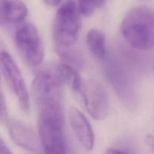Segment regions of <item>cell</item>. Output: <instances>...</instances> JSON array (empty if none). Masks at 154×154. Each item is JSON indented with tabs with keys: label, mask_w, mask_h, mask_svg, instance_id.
<instances>
[{
	"label": "cell",
	"mask_w": 154,
	"mask_h": 154,
	"mask_svg": "<svg viewBox=\"0 0 154 154\" xmlns=\"http://www.w3.org/2000/svg\"><path fill=\"white\" fill-rule=\"evenodd\" d=\"M62 83L56 69H43L36 74L31 91L39 118L63 123Z\"/></svg>",
	"instance_id": "1"
},
{
	"label": "cell",
	"mask_w": 154,
	"mask_h": 154,
	"mask_svg": "<svg viewBox=\"0 0 154 154\" xmlns=\"http://www.w3.org/2000/svg\"><path fill=\"white\" fill-rule=\"evenodd\" d=\"M121 32L132 48L139 51L154 48V11L140 6L131 9L121 23Z\"/></svg>",
	"instance_id": "2"
},
{
	"label": "cell",
	"mask_w": 154,
	"mask_h": 154,
	"mask_svg": "<svg viewBox=\"0 0 154 154\" xmlns=\"http://www.w3.org/2000/svg\"><path fill=\"white\" fill-rule=\"evenodd\" d=\"M81 15L78 4L73 0H68L57 9L52 26L53 38L57 46L69 48L77 42Z\"/></svg>",
	"instance_id": "3"
},
{
	"label": "cell",
	"mask_w": 154,
	"mask_h": 154,
	"mask_svg": "<svg viewBox=\"0 0 154 154\" xmlns=\"http://www.w3.org/2000/svg\"><path fill=\"white\" fill-rule=\"evenodd\" d=\"M15 42L30 66L36 67L42 63L45 50L39 32L33 24L27 23L21 26L15 32Z\"/></svg>",
	"instance_id": "4"
},
{
	"label": "cell",
	"mask_w": 154,
	"mask_h": 154,
	"mask_svg": "<svg viewBox=\"0 0 154 154\" xmlns=\"http://www.w3.org/2000/svg\"><path fill=\"white\" fill-rule=\"evenodd\" d=\"M79 93L83 105L92 118L101 120L109 113V99L102 84L94 79L82 81Z\"/></svg>",
	"instance_id": "5"
},
{
	"label": "cell",
	"mask_w": 154,
	"mask_h": 154,
	"mask_svg": "<svg viewBox=\"0 0 154 154\" xmlns=\"http://www.w3.org/2000/svg\"><path fill=\"white\" fill-rule=\"evenodd\" d=\"M0 69L8 85L18 99L24 112L30 111V102L28 90L19 67L7 51H0Z\"/></svg>",
	"instance_id": "6"
},
{
	"label": "cell",
	"mask_w": 154,
	"mask_h": 154,
	"mask_svg": "<svg viewBox=\"0 0 154 154\" xmlns=\"http://www.w3.org/2000/svg\"><path fill=\"white\" fill-rule=\"evenodd\" d=\"M38 132L45 153L62 154L66 152L63 122L39 118Z\"/></svg>",
	"instance_id": "7"
},
{
	"label": "cell",
	"mask_w": 154,
	"mask_h": 154,
	"mask_svg": "<svg viewBox=\"0 0 154 154\" xmlns=\"http://www.w3.org/2000/svg\"><path fill=\"white\" fill-rule=\"evenodd\" d=\"M69 124L79 142L87 150L95 145V134L88 120L79 109L71 107L68 112Z\"/></svg>",
	"instance_id": "8"
},
{
	"label": "cell",
	"mask_w": 154,
	"mask_h": 154,
	"mask_svg": "<svg viewBox=\"0 0 154 154\" xmlns=\"http://www.w3.org/2000/svg\"><path fill=\"white\" fill-rule=\"evenodd\" d=\"M11 138L21 148L29 151L38 152L41 148L40 141L36 132L22 122L12 120L8 123Z\"/></svg>",
	"instance_id": "9"
},
{
	"label": "cell",
	"mask_w": 154,
	"mask_h": 154,
	"mask_svg": "<svg viewBox=\"0 0 154 154\" xmlns=\"http://www.w3.org/2000/svg\"><path fill=\"white\" fill-rule=\"evenodd\" d=\"M1 13L3 19L8 23H18L25 20L28 10L21 0H2Z\"/></svg>",
	"instance_id": "10"
},
{
	"label": "cell",
	"mask_w": 154,
	"mask_h": 154,
	"mask_svg": "<svg viewBox=\"0 0 154 154\" xmlns=\"http://www.w3.org/2000/svg\"><path fill=\"white\" fill-rule=\"evenodd\" d=\"M55 69L62 82L69 86L74 91L79 90L82 81L76 69L65 62L57 63Z\"/></svg>",
	"instance_id": "11"
},
{
	"label": "cell",
	"mask_w": 154,
	"mask_h": 154,
	"mask_svg": "<svg viewBox=\"0 0 154 154\" xmlns=\"http://www.w3.org/2000/svg\"><path fill=\"white\" fill-rule=\"evenodd\" d=\"M87 45L94 57L104 60L107 54L105 35L101 30L91 29L87 34Z\"/></svg>",
	"instance_id": "12"
},
{
	"label": "cell",
	"mask_w": 154,
	"mask_h": 154,
	"mask_svg": "<svg viewBox=\"0 0 154 154\" xmlns=\"http://www.w3.org/2000/svg\"><path fill=\"white\" fill-rule=\"evenodd\" d=\"M107 0H78L80 13L85 17H89L97 8H101Z\"/></svg>",
	"instance_id": "13"
},
{
	"label": "cell",
	"mask_w": 154,
	"mask_h": 154,
	"mask_svg": "<svg viewBox=\"0 0 154 154\" xmlns=\"http://www.w3.org/2000/svg\"><path fill=\"white\" fill-rule=\"evenodd\" d=\"M7 117L8 114L5 106V102L3 96L2 95L1 90H0V120H2V121H6L8 119Z\"/></svg>",
	"instance_id": "14"
},
{
	"label": "cell",
	"mask_w": 154,
	"mask_h": 154,
	"mask_svg": "<svg viewBox=\"0 0 154 154\" xmlns=\"http://www.w3.org/2000/svg\"><path fill=\"white\" fill-rule=\"evenodd\" d=\"M11 153V151L9 150L8 147L6 145L5 141H3V139L1 138V136H0V153L6 154V153Z\"/></svg>",
	"instance_id": "15"
},
{
	"label": "cell",
	"mask_w": 154,
	"mask_h": 154,
	"mask_svg": "<svg viewBox=\"0 0 154 154\" xmlns=\"http://www.w3.org/2000/svg\"><path fill=\"white\" fill-rule=\"evenodd\" d=\"M145 141L148 147L154 152V137L152 135H146L145 138Z\"/></svg>",
	"instance_id": "16"
},
{
	"label": "cell",
	"mask_w": 154,
	"mask_h": 154,
	"mask_svg": "<svg viewBox=\"0 0 154 154\" xmlns=\"http://www.w3.org/2000/svg\"><path fill=\"white\" fill-rule=\"evenodd\" d=\"M44 2L50 7H56L60 3L61 0H43Z\"/></svg>",
	"instance_id": "17"
}]
</instances>
